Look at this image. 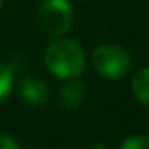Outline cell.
Segmentation results:
<instances>
[{"label": "cell", "instance_id": "cell-6", "mask_svg": "<svg viewBox=\"0 0 149 149\" xmlns=\"http://www.w3.org/2000/svg\"><path fill=\"white\" fill-rule=\"evenodd\" d=\"M132 90L139 103L149 106V68H141L133 75Z\"/></svg>", "mask_w": 149, "mask_h": 149}, {"label": "cell", "instance_id": "cell-11", "mask_svg": "<svg viewBox=\"0 0 149 149\" xmlns=\"http://www.w3.org/2000/svg\"><path fill=\"white\" fill-rule=\"evenodd\" d=\"M91 149H106V148H104L103 143H95V144L91 146Z\"/></svg>", "mask_w": 149, "mask_h": 149}, {"label": "cell", "instance_id": "cell-12", "mask_svg": "<svg viewBox=\"0 0 149 149\" xmlns=\"http://www.w3.org/2000/svg\"><path fill=\"white\" fill-rule=\"evenodd\" d=\"M2 5H3V0H0V10H2Z\"/></svg>", "mask_w": 149, "mask_h": 149}, {"label": "cell", "instance_id": "cell-3", "mask_svg": "<svg viewBox=\"0 0 149 149\" xmlns=\"http://www.w3.org/2000/svg\"><path fill=\"white\" fill-rule=\"evenodd\" d=\"M37 18L45 34L52 37H61L71 29L74 10L69 0H42Z\"/></svg>", "mask_w": 149, "mask_h": 149}, {"label": "cell", "instance_id": "cell-2", "mask_svg": "<svg viewBox=\"0 0 149 149\" xmlns=\"http://www.w3.org/2000/svg\"><path fill=\"white\" fill-rule=\"evenodd\" d=\"M91 63L100 75L109 80H119L125 77L132 68L130 55L119 45L104 43L95 48L91 55Z\"/></svg>", "mask_w": 149, "mask_h": 149}, {"label": "cell", "instance_id": "cell-9", "mask_svg": "<svg viewBox=\"0 0 149 149\" xmlns=\"http://www.w3.org/2000/svg\"><path fill=\"white\" fill-rule=\"evenodd\" d=\"M26 64H27L26 56H24L23 53H15V55L11 56L10 63H8V68H10L13 72H16V71H18V72H21V71H24Z\"/></svg>", "mask_w": 149, "mask_h": 149}, {"label": "cell", "instance_id": "cell-8", "mask_svg": "<svg viewBox=\"0 0 149 149\" xmlns=\"http://www.w3.org/2000/svg\"><path fill=\"white\" fill-rule=\"evenodd\" d=\"M120 149H149V136L133 135L123 139Z\"/></svg>", "mask_w": 149, "mask_h": 149}, {"label": "cell", "instance_id": "cell-4", "mask_svg": "<svg viewBox=\"0 0 149 149\" xmlns=\"http://www.w3.org/2000/svg\"><path fill=\"white\" fill-rule=\"evenodd\" d=\"M18 91L24 103L31 104V106H42L50 98V90L47 84L37 77L21 79L19 85H18Z\"/></svg>", "mask_w": 149, "mask_h": 149}, {"label": "cell", "instance_id": "cell-10", "mask_svg": "<svg viewBox=\"0 0 149 149\" xmlns=\"http://www.w3.org/2000/svg\"><path fill=\"white\" fill-rule=\"evenodd\" d=\"M0 149H19L18 143L10 135H0Z\"/></svg>", "mask_w": 149, "mask_h": 149}, {"label": "cell", "instance_id": "cell-7", "mask_svg": "<svg viewBox=\"0 0 149 149\" xmlns=\"http://www.w3.org/2000/svg\"><path fill=\"white\" fill-rule=\"evenodd\" d=\"M13 87H15L13 71L8 68V64L0 63V103L5 101L11 95Z\"/></svg>", "mask_w": 149, "mask_h": 149}, {"label": "cell", "instance_id": "cell-5", "mask_svg": "<svg viewBox=\"0 0 149 149\" xmlns=\"http://www.w3.org/2000/svg\"><path fill=\"white\" fill-rule=\"evenodd\" d=\"M58 100L64 109H77L85 100L84 84L75 79H69V82H66L59 90Z\"/></svg>", "mask_w": 149, "mask_h": 149}, {"label": "cell", "instance_id": "cell-1", "mask_svg": "<svg viewBox=\"0 0 149 149\" xmlns=\"http://www.w3.org/2000/svg\"><path fill=\"white\" fill-rule=\"evenodd\" d=\"M45 66L58 79H77L85 69V52L75 39L56 37L43 53Z\"/></svg>", "mask_w": 149, "mask_h": 149}]
</instances>
